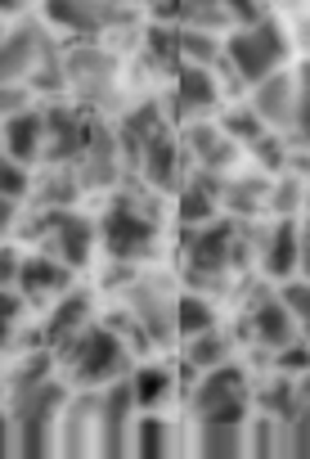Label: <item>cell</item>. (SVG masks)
Instances as JSON below:
<instances>
[{"instance_id":"f546056e","label":"cell","mask_w":310,"mask_h":459,"mask_svg":"<svg viewBox=\"0 0 310 459\" xmlns=\"http://www.w3.org/2000/svg\"><path fill=\"white\" fill-rule=\"evenodd\" d=\"M144 59L158 73H176L180 68V28L171 23H149L144 28Z\"/></svg>"},{"instance_id":"f6af8a7d","label":"cell","mask_w":310,"mask_h":459,"mask_svg":"<svg viewBox=\"0 0 310 459\" xmlns=\"http://www.w3.org/2000/svg\"><path fill=\"white\" fill-rule=\"evenodd\" d=\"M225 10H229V23L243 28V23L265 19V0H225Z\"/></svg>"},{"instance_id":"4dcf8cb0","label":"cell","mask_w":310,"mask_h":459,"mask_svg":"<svg viewBox=\"0 0 310 459\" xmlns=\"http://www.w3.org/2000/svg\"><path fill=\"white\" fill-rule=\"evenodd\" d=\"M28 86H32V95H64L68 91V68H64V50L55 46V41H46L41 46V59H37V68L28 73Z\"/></svg>"},{"instance_id":"e575fe53","label":"cell","mask_w":310,"mask_h":459,"mask_svg":"<svg viewBox=\"0 0 310 459\" xmlns=\"http://www.w3.org/2000/svg\"><path fill=\"white\" fill-rule=\"evenodd\" d=\"M176 19H180L185 28H211V32L234 28V23H229V10H225V0H180V5H176Z\"/></svg>"},{"instance_id":"6f0895ef","label":"cell","mask_w":310,"mask_h":459,"mask_svg":"<svg viewBox=\"0 0 310 459\" xmlns=\"http://www.w3.org/2000/svg\"><path fill=\"white\" fill-rule=\"evenodd\" d=\"M306 203H310V194H306Z\"/></svg>"},{"instance_id":"d590c367","label":"cell","mask_w":310,"mask_h":459,"mask_svg":"<svg viewBox=\"0 0 310 459\" xmlns=\"http://www.w3.org/2000/svg\"><path fill=\"white\" fill-rule=\"evenodd\" d=\"M301 203H306V180L292 176V171H279V180H270L265 212H274V216H297Z\"/></svg>"},{"instance_id":"d6a6232c","label":"cell","mask_w":310,"mask_h":459,"mask_svg":"<svg viewBox=\"0 0 310 459\" xmlns=\"http://www.w3.org/2000/svg\"><path fill=\"white\" fill-rule=\"evenodd\" d=\"M220 55H225L220 32H211V28H185L180 23V64H207V68H216Z\"/></svg>"},{"instance_id":"f5cc1de1","label":"cell","mask_w":310,"mask_h":459,"mask_svg":"<svg viewBox=\"0 0 310 459\" xmlns=\"http://www.w3.org/2000/svg\"><path fill=\"white\" fill-rule=\"evenodd\" d=\"M28 5V0H0V14H19Z\"/></svg>"},{"instance_id":"30bf717a","label":"cell","mask_w":310,"mask_h":459,"mask_svg":"<svg viewBox=\"0 0 310 459\" xmlns=\"http://www.w3.org/2000/svg\"><path fill=\"white\" fill-rule=\"evenodd\" d=\"M55 455H68V459L99 455V387H77V392H68V401H64V410H59Z\"/></svg>"},{"instance_id":"bcb514c9","label":"cell","mask_w":310,"mask_h":459,"mask_svg":"<svg viewBox=\"0 0 310 459\" xmlns=\"http://www.w3.org/2000/svg\"><path fill=\"white\" fill-rule=\"evenodd\" d=\"M19 216H23V203H19V198H5V194H0V239H5V235H14Z\"/></svg>"},{"instance_id":"5b68a950","label":"cell","mask_w":310,"mask_h":459,"mask_svg":"<svg viewBox=\"0 0 310 459\" xmlns=\"http://www.w3.org/2000/svg\"><path fill=\"white\" fill-rule=\"evenodd\" d=\"M288 32L274 23V19H256V23H243L225 37V64L238 73L243 86L270 77L274 68L288 64Z\"/></svg>"},{"instance_id":"d4e9b609","label":"cell","mask_w":310,"mask_h":459,"mask_svg":"<svg viewBox=\"0 0 310 459\" xmlns=\"http://www.w3.org/2000/svg\"><path fill=\"white\" fill-rule=\"evenodd\" d=\"M265 198H270V176H225L220 185V212L238 216V221H256L265 212Z\"/></svg>"},{"instance_id":"6da1fadb","label":"cell","mask_w":310,"mask_h":459,"mask_svg":"<svg viewBox=\"0 0 310 459\" xmlns=\"http://www.w3.org/2000/svg\"><path fill=\"white\" fill-rule=\"evenodd\" d=\"M73 383L64 378H41L28 387L10 392V428H14V455L23 459H41L55 455V432H59V410L68 401Z\"/></svg>"},{"instance_id":"3957f363","label":"cell","mask_w":310,"mask_h":459,"mask_svg":"<svg viewBox=\"0 0 310 459\" xmlns=\"http://www.w3.org/2000/svg\"><path fill=\"white\" fill-rule=\"evenodd\" d=\"M28 212H32L28 225H14V230L32 235V239L41 244V253L59 257V262L73 266V271L90 266V257H95V248H99V230H95L90 216H82V212H73V207H28Z\"/></svg>"},{"instance_id":"4fadbf2b","label":"cell","mask_w":310,"mask_h":459,"mask_svg":"<svg viewBox=\"0 0 310 459\" xmlns=\"http://www.w3.org/2000/svg\"><path fill=\"white\" fill-rule=\"evenodd\" d=\"M180 149H185V158L198 167V171H234V162H238V144L225 135V126L220 122H211V117H198V122H185V131H180Z\"/></svg>"},{"instance_id":"7bdbcfd3","label":"cell","mask_w":310,"mask_h":459,"mask_svg":"<svg viewBox=\"0 0 310 459\" xmlns=\"http://www.w3.org/2000/svg\"><path fill=\"white\" fill-rule=\"evenodd\" d=\"M32 100H37V95H32L28 82H0V117H10V113L28 108Z\"/></svg>"},{"instance_id":"44dd1931","label":"cell","mask_w":310,"mask_h":459,"mask_svg":"<svg viewBox=\"0 0 310 459\" xmlns=\"http://www.w3.org/2000/svg\"><path fill=\"white\" fill-rule=\"evenodd\" d=\"M14 289L28 298V307L55 302L59 293L73 289V266H64V262L50 257V253H32V257H23V266H19V284H14Z\"/></svg>"},{"instance_id":"9c48e42d","label":"cell","mask_w":310,"mask_h":459,"mask_svg":"<svg viewBox=\"0 0 310 459\" xmlns=\"http://www.w3.org/2000/svg\"><path fill=\"white\" fill-rule=\"evenodd\" d=\"M135 419H140V405H135L131 374H122V378L104 383V387H99V455H104V459L131 455Z\"/></svg>"},{"instance_id":"9f6ffc18","label":"cell","mask_w":310,"mask_h":459,"mask_svg":"<svg viewBox=\"0 0 310 459\" xmlns=\"http://www.w3.org/2000/svg\"><path fill=\"white\" fill-rule=\"evenodd\" d=\"M126 5H135V0H126Z\"/></svg>"},{"instance_id":"8d00e7d4","label":"cell","mask_w":310,"mask_h":459,"mask_svg":"<svg viewBox=\"0 0 310 459\" xmlns=\"http://www.w3.org/2000/svg\"><path fill=\"white\" fill-rule=\"evenodd\" d=\"M283 450L310 459V401H292V410L283 414Z\"/></svg>"},{"instance_id":"7402d4cb","label":"cell","mask_w":310,"mask_h":459,"mask_svg":"<svg viewBox=\"0 0 310 459\" xmlns=\"http://www.w3.org/2000/svg\"><path fill=\"white\" fill-rule=\"evenodd\" d=\"M261 271L270 275V280H292L297 275V262H301V225H297V216H279L265 235H261Z\"/></svg>"},{"instance_id":"60d3db41","label":"cell","mask_w":310,"mask_h":459,"mask_svg":"<svg viewBox=\"0 0 310 459\" xmlns=\"http://www.w3.org/2000/svg\"><path fill=\"white\" fill-rule=\"evenodd\" d=\"M28 189H32V171H28L19 158H10L5 149H0V194L28 203Z\"/></svg>"},{"instance_id":"7a4b0ae2","label":"cell","mask_w":310,"mask_h":459,"mask_svg":"<svg viewBox=\"0 0 310 459\" xmlns=\"http://www.w3.org/2000/svg\"><path fill=\"white\" fill-rule=\"evenodd\" d=\"M59 365H64V374H68V383L73 387H104V383H113V378H122V374H131V360H135V351L99 320H90L59 356H55Z\"/></svg>"},{"instance_id":"1f68e13d","label":"cell","mask_w":310,"mask_h":459,"mask_svg":"<svg viewBox=\"0 0 310 459\" xmlns=\"http://www.w3.org/2000/svg\"><path fill=\"white\" fill-rule=\"evenodd\" d=\"M247 455H256V459L288 455L283 450V419L279 414H265V410L247 414Z\"/></svg>"},{"instance_id":"cb8c5ba5","label":"cell","mask_w":310,"mask_h":459,"mask_svg":"<svg viewBox=\"0 0 310 459\" xmlns=\"http://www.w3.org/2000/svg\"><path fill=\"white\" fill-rule=\"evenodd\" d=\"M176 450H180L176 423L162 410H140L135 432H131V455H140V459H167Z\"/></svg>"},{"instance_id":"52a82bcc","label":"cell","mask_w":310,"mask_h":459,"mask_svg":"<svg viewBox=\"0 0 310 459\" xmlns=\"http://www.w3.org/2000/svg\"><path fill=\"white\" fill-rule=\"evenodd\" d=\"M189 401V414L194 419H207V414H247L252 410V378L243 365L225 360L216 369H202L198 383L185 392Z\"/></svg>"},{"instance_id":"ac0fdd59","label":"cell","mask_w":310,"mask_h":459,"mask_svg":"<svg viewBox=\"0 0 310 459\" xmlns=\"http://www.w3.org/2000/svg\"><path fill=\"white\" fill-rule=\"evenodd\" d=\"M247 104L256 108V117H261L270 131L283 135V131L292 126V117H297V77L283 73V68H274L270 77H261V82L247 86Z\"/></svg>"},{"instance_id":"db71d44e","label":"cell","mask_w":310,"mask_h":459,"mask_svg":"<svg viewBox=\"0 0 310 459\" xmlns=\"http://www.w3.org/2000/svg\"><path fill=\"white\" fill-rule=\"evenodd\" d=\"M0 392H5V374H0Z\"/></svg>"},{"instance_id":"f35d334b","label":"cell","mask_w":310,"mask_h":459,"mask_svg":"<svg viewBox=\"0 0 310 459\" xmlns=\"http://www.w3.org/2000/svg\"><path fill=\"white\" fill-rule=\"evenodd\" d=\"M279 298L288 302V311H292V320H297V333L310 342V280H283Z\"/></svg>"},{"instance_id":"816d5d0a","label":"cell","mask_w":310,"mask_h":459,"mask_svg":"<svg viewBox=\"0 0 310 459\" xmlns=\"http://www.w3.org/2000/svg\"><path fill=\"white\" fill-rule=\"evenodd\" d=\"M297 46H301V50L310 55V14H306V19L297 23Z\"/></svg>"},{"instance_id":"7c38bea8","label":"cell","mask_w":310,"mask_h":459,"mask_svg":"<svg viewBox=\"0 0 310 459\" xmlns=\"http://www.w3.org/2000/svg\"><path fill=\"white\" fill-rule=\"evenodd\" d=\"M220 113V82L216 68L207 64H180L171 73V117L176 122H198Z\"/></svg>"},{"instance_id":"9a60e30c","label":"cell","mask_w":310,"mask_h":459,"mask_svg":"<svg viewBox=\"0 0 310 459\" xmlns=\"http://www.w3.org/2000/svg\"><path fill=\"white\" fill-rule=\"evenodd\" d=\"M77 180L86 194H99V189H113L122 180V144H117V131H108L104 122H95L82 158L73 162Z\"/></svg>"},{"instance_id":"ab89813d","label":"cell","mask_w":310,"mask_h":459,"mask_svg":"<svg viewBox=\"0 0 310 459\" xmlns=\"http://www.w3.org/2000/svg\"><path fill=\"white\" fill-rule=\"evenodd\" d=\"M270 369H279V374H288V378H301V374L310 369V342H306V338L283 342L279 351H270Z\"/></svg>"},{"instance_id":"83f0119b","label":"cell","mask_w":310,"mask_h":459,"mask_svg":"<svg viewBox=\"0 0 310 459\" xmlns=\"http://www.w3.org/2000/svg\"><path fill=\"white\" fill-rule=\"evenodd\" d=\"M180 360H185V365H194L198 374H202V369H216V365L234 360V338H229L220 325H216V329H202V333L185 338V347H180Z\"/></svg>"},{"instance_id":"8fae6325","label":"cell","mask_w":310,"mask_h":459,"mask_svg":"<svg viewBox=\"0 0 310 459\" xmlns=\"http://www.w3.org/2000/svg\"><path fill=\"white\" fill-rule=\"evenodd\" d=\"M90 131H95V117L86 108L46 104V149H41V162L46 167H73L82 158Z\"/></svg>"},{"instance_id":"e0dca14e","label":"cell","mask_w":310,"mask_h":459,"mask_svg":"<svg viewBox=\"0 0 310 459\" xmlns=\"http://www.w3.org/2000/svg\"><path fill=\"white\" fill-rule=\"evenodd\" d=\"M243 333H247L261 351H279L283 342L301 338V333H297V320H292V311H288V302H283L279 293H256V298H252V307H247V316H243Z\"/></svg>"},{"instance_id":"11a10c76","label":"cell","mask_w":310,"mask_h":459,"mask_svg":"<svg viewBox=\"0 0 310 459\" xmlns=\"http://www.w3.org/2000/svg\"><path fill=\"white\" fill-rule=\"evenodd\" d=\"M0 37H5V28H0Z\"/></svg>"},{"instance_id":"d6986e66","label":"cell","mask_w":310,"mask_h":459,"mask_svg":"<svg viewBox=\"0 0 310 459\" xmlns=\"http://www.w3.org/2000/svg\"><path fill=\"white\" fill-rule=\"evenodd\" d=\"M46 41H50V32L41 19H23V23L5 28V37H0V82H28Z\"/></svg>"},{"instance_id":"ee69618b","label":"cell","mask_w":310,"mask_h":459,"mask_svg":"<svg viewBox=\"0 0 310 459\" xmlns=\"http://www.w3.org/2000/svg\"><path fill=\"white\" fill-rule=\"evenodd\" d=\"M19 266H23V253L14 244L0 239V289H14L19 284Z\"/></svg>"},{"instance_id":"c3c4849f","label":"cell","mask_w":310,"mask_h":459,"mask_svg":"<svg viewBox=\"0 0 310 459\" xmlns=\"http://www.w3.org/2000/svg\"><path fill=\"white\" fill-rule=\"evenodd\" d=\"M297 275L310 280V221L301 225V262H297Z\"/></svg>"},{"instance_id":"681fc988","label":"cell","mask_w":310,"mask_h":459,"mask_svg":"<svg viewBox=\"0 0 310 459\" xmlns=\"http://www.w3.org/2000/svg\"><path fill=\"white\" fill-rule=\"evenodd\" d=\"M292 77H297V95H301V100H310V55L292 68Z\"/></svg>"},{"instance_id":"f1b7e54d","label":"cell","mask_w":310,"mask_h":459,"mask_svg":"<svg viewBox=\"0 0 310 459\" xmlns=\"http://www.w3.org/2000/svg\"><path fill=\"white\" fill-rule=\"evenodd\" d=\"M216 325H220L216 302H211L207 293L185 289V293H180V302H176V329H180V342H185V338H194V333H202V329H216Z\"/></svg>"},{"instance_id":"484cf974","label":"cell","mask_w":310,"mask_h":459,"mask_svg":"<svg viewBox=\"0 0 310 459\" xmlns=\"http://www.w3.org/2000/svg\"><path fill=\"white\" fill-rule=\"evenodd\" d=\"M131 387H135V405L140 410H167V401L180 392L176 369L167 360H144L140 369H131Z\"/></svg>"},{"instance_id":"2e32d148","label":"cell","mask_w":310,"mask_h":459,"mask_svg":"<svg viewBox=\"0 0 310 459\" xmlns=\"http://www.w3.org/2000/svg\"><path fill=\"white\" fill-rule=\"evenodd\" d=\"M90 316H95V293H90V289L73 284L68 293H59L55 307L46 311V320H41V338H46V347L59 356V351H64V347L90 325Z\"/></svg>"},{"instance_id":"74e56055","label":"cell","mask_w":310,"mask_h":459,"mask_svg":"<svg viewBox=\"0 0 310 459\" xmlns=\"http://www.w3.org/2000/svg\"><path fill=\"white\" fill-rule=\"evenodd\" d=\"M23 325H28V298L19 289H0V351L19 338Z\"/></svg>"},{"instance_id":"7dc6e473","label":"cell","mask_w":310,"mask_h":459,"mask_svg":"<svg viewBox=\"0 0 310 459\" xmlns=\"http://www.w3.org/2000/svg\"><path fill=\"white\" fill-rule=\"evenodd\" d=\"M14 450V428H10V405H0V455Z\"/></svg>"},{"instance_id":"f907efd6","label":"cell","mask_w":310,"mask_h":459,"mask_svg":"<svg viewBox=\"0 0 310 459\" xmlns=\"http://www.w3.org/2000/svg\"><path fill=\"white\" fill-rule=\"evenodd\" d=\"M144 5H149L158 19H176V5H180V0H144Z\"/></svg>"},{"instance_id":"836d02e7","label":"cell","mask_w":310,"mask_h":459,"mask_svg":"<svg viewBox=\"0 0 310 459\" xmlns=\"http://www.w3.org/2000/svg\"><path fill=\"white\" fill-rule=\"evenodd\" d=\"M220 126H225V135H229L238 149H252V144L270 131V126L256 117V108H252V104H234L229 113H220Z\"/></svg>"},{"instance_id":"277c9868","label":"cell","mask_w":310,"mask_h":459,"mask_svg":"<svg viewBox=\"0 0 310 459\" xmlns=\"http://www.w3.org/2000/svg\"><path fill=\"white\" fill-rule=\"evenodd\" d=\"M64 68H68V91L82 100V108H99V113L117 108L122 64L113 50L95 46V37H77V46L64 50Z\"/></svg>"},{"instance_id":"ba28073f","label":"cell","mask_w":310,"mask_h":459,"mask_svg":"<svg viewBox=\"0 0 310 459\" xmlns=\"http://www.w3.org/2000/svg\"><path fill=\"white\" fill-rule=\"evenodd\" d=\"M41 19L73 37H99L113 28H131L135 5L126 0H41Z\"/></svg>"},{"instance_id":"b9f144b4","label":"cell","mask_w":310,"mask_h":459,"mask_svg":"<svg viewBox=\"0 0 310 459\" xmlns=\"http://www.w3.org/2000/svg\"><path fill=\"white\" fill-rule=\"evenodd\" d=\"M247 153L256 158V167H265V171H274V176H279V171H283V162H288V140H283L279 131H265Z\"/></svg>"},{"instance_id":"8992f818","label":"cell","mask_w":310,"mask_h":459,"mask_svg":"<svg viewBox=\"0 0 310 459\" xmlns=\"http://www.w3.org/2000/svg\"><path fill=\"white\" fill-rule=\"evenodd\" d=\"M176 302H180V293H176L171 275H158V271L135 275V280L122 289V307L140 320V329L149 333L153 347H176V342H180V329H176Z\"/></svg>"},{"instance_id":"5bb4252c","label":"cell","mask_w":310,"mask_h":459,"mask_svg":"<svg viewBox=\"0 0 310 459\" xmlns=\"http://www.w3.org/2000/svg\"><path fill=\"white\" fill-rule=\"evenodd\" d=\"M140 180L144 185H153L158 194H176L180 185H185V149H180V140L171 135V126L162 122L149 140H144V149H140Z\"/></svg>"},{"instance_id":"4316f807","label":"cell","mask_w":310,"mask_h":459,"mask_svg":"<svg viewBox=\"0 0 310 459\" xmlns=\"http://www.w3.org/2000/svg\"><path fill=\"white\" fill-rule=\"evenodd\" d=\"M82 194H86V189H82V180H77L73 167H50L41 180H32L28 207H73Z\"/></svg>"},{"instance_id":"603a6c76","label":"cell","mask_w":310,"mask_h":459,"mask_svg":"<svg viewBox=\"0 0 310 459\" xmlns=\"http://www.w3.org/2000/svg\"><path fill=\"white\" fill-rule=\"evenodd\" d=\"M0 149L10 158H19L23 167L41 162V149H46V108H19L10 117H0Z\"/></svg>"},{"instance_id":"ffe728a7","label":"cell","mask_w":310,"mask_h":459,"mask_svg":"<svg viewBox=\"0 0 310 459\" xmlns=\"http://www.w3.org/2000/svg\"><path fill=\"white\" fill-rule=\"evenodd\" d=\"M247 414H207V419H194V450L202 459H238V455H247Z\"/></svg>"}]
</instances>
